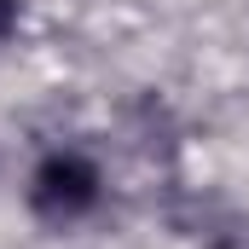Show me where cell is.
<instances>
[{
    "mask_svg": "<svg viewBox=\"0 0 249 249\" xmlns=\"http://www.w3.org/2000/svg\"><path fill=\"white\" fill-rule=\"evenodd\" d=\"M105 197V174L81 157V151H53L41 157V168L29 174V209L47 226H75L99 209Z\"/></svg>",
    "mask_w": 249,
    "mask_h": 249,
    "instance_id": "6da1fadb",
    "label": "cell"
},
{
    "mask_svg": "<svg viewBox=\"0 0 249 249\" xmlns=\"http://www.w3.org/2000/svg\"><path fill=\"white\" fill-rule=\"evenodd\" d=\"M18 29V0H0V41Z\"/></svg>",
    "mask_w": 249,
    "mask_h": 249,
    "instance_id": "7a4b0ae2",
    "label": "cell"
}]
</instances>
